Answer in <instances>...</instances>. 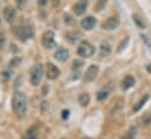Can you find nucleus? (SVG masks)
I'll list each match as a JSON object with an SVG mask.
<instances>
[{
    "mask_svg": "<svg viewBox=\"0 0 151 139\" xmlns=\"http://www.w3.org/2000/svg\"><path fill=\"white\" fill-rule=\"evenodd\" d=\"M12 107H13V111L14 113L22 118L25 115H26V110H27V100H26V96L22 94V92H15L13 95V98H12Z\"/></svg>",
    "mask_w": 151,
    "mask_h": 139,
    "instance_id": "nucleus-1",
    "label": "nucleus"
},
{
    "mask_svg": "<svg viewBox=\"0 0 151 139\" xmlns=\"http://www.w3.org/2000/svg\"><path fill=\"white\" fill-rule=\"evenodd\" d=\"M42 75H43V69H42V66L39 63V64H34L31 71H29V81L32 83V85L34 87H38L41 82V78H42Z\"/></svg>",
    "mask_w": 151,
    "mask_h": 139,
    "instance_id": "nucleus-2",
    "label": "nucleus"
},
{
    "mask_svg": "<svg viewBox=\"0 0 151 139\" xmlns=\"http://www.w3.org/2000/svg\"><path fill=\"white\" fill-rule=\"evenodd\" d=\"M94 53H95V48H94L89 42H87V41L81 42L80 46H78V48H77V54H78V56L84 57V59L93 56Z\"/></svg>",
    "mask_w": 151,
    "mask_h": 139,
    "instance_id": "nucleus-3",
    "label": "nucleus"
},
{
    "mask_svg": "<svg viewBox=\"0 0 151 139\" xmlns=\"http://www.w3.org/2000/svg\"><path fill=\"white\" fill-rule=\"evenodd\" d=\"M54 39H55V36H54V33H53L52 31H47V32H45L43 35H42V37H41L42 46H43L45 48H47V49H52V48H54V47L56 46Z\"/></svg>",
    "mask_w": 151,
    "mask_h": 139,
    "instance_id": "nucleus-4",
    "label": "nucleus"
},
{
    "mask_svg": "<svg viewBox=\"0 0 151 139\" xmlns=\"http://www.w3.org/2000/svg\"><path fill=\"white\" fill-rule=\"evenodd\" d=\"M17 35L22 41H26V40L33 39V36H34V29L32 27H29V26H22V27H19L17 29Z\"/></svg>",
    "mask_w": 151,
    "mask_h": 139,
    "instance_id": "nucleus-5",
    "label": "nucleus"
},
{
    "mask_svg": "<svg viewBox=\"0 0 151 139\" xmlns=\"http://www.w3.org/2000/svg\"><path fill=\"white\" fill-rule=\"evenodd\" d=\"M60 74H61V71H60V69L55 64H53L50 62H48L46 64V76H47V78H49V80H56L60 76Z\"/></svg>",
    "mask_w": 151,
    "mask_h": 139,
    "instance_id": "nucleus-6",
    "label": "nucleus"
},
{
    "mask_svg": "<svg viewBox=\"0 0 151 139\" xmlns=\"http://www.w3.org/2000/svg\"><path fill=\"white\" fill-rule=\"evenodd\" d=\"M99 74V66L96 64H91L90 67H88V69L86 70L84 72V82H93L96 76Z\"/></svg>",
    "mask_w": 151,
    "mask_h": 139,
    "instance_id": "nucleus-7",
    "label": "nucleus"
},
{
    "mask_svg": "<svg viewBox=\"0 0 151 139\" xmlns=\"http://www.w3.org/2000/svg\"><path fill=\"white\" fill-rule=\"evenodd\" d=\"M118 25H119V20L117 18H108L102 24V28L106 31H113V29L118 27Z\"/></svg>",
    "mask_w": 151,
    "mask_h": 139,
    "instance_id": "nucleus-8",
    "label": "nucleus"
},
{
    "mask_svg": "<svg viewBox=\"0 0 151 139\" xmlns=\"http://www.w3.org/2000/svg\"><path fill=\"white\" fill-rule=\"evenodd\" d=\"M95 25H96V19H95L94 16H87V18H84V19L81 21V26H82V28L86 29V31L93 29V28L95 27Z\"/></svg>",
    "mask_w": 151,
    "mask_h": 139,
    "instance_id": "nucleus-9",
    "label": "nucleus"
},
{
    "mask_svg": "<svg viewBox=\"0 0 151 139\" xmlns=\"http://www.w3.org/2000/svg\"><path fill=\"white\" fill-rule=\"evenodd\" d=\"M54 57L59 61V62H66L68 59H69V52L65 48H60L55 52L54 54Z\"/></svg>",
    "mask_w": 151,
    "mask_h": 139,
    "instance_id": "nucleus-10",
    "label": "nucleus"
},
{
    "mask_svg": "<svg viewBox=\"0 0 151 139\" xmlns=\"http://www.w3.org/2000/svg\"><path fill=\"white\" fill-rule=\"evenodd\" d=\"M2 14H4V19H5L7 22H12V21L15 19V9H14L13 7H11V6L5 7Z\"/></svg>",
    "mask_w": 151,
    "mask_h": 139,
    "instance_id": "nucleus-11",
    "label": "nucleus"
},
{
    "mask_svg": "<svg viewBox=\"0 0 151 139\" xmlns=\"http://www.w3.org/2000/svg\"><path fill=\"white\" fill-rule=\"evenodd\" d=\"M87 7H88V2L87 1H78L73 6V11H74V13L76 15H82L87 11Z\"/></svg>",
    "mask_w": 151,
    "mask_h": 139,
    "instance_id": "nucleus-12",
    "label": "nucleus"
},
{
    "mask_svg": "<svg viewBox=\"0 0 151 139\" xmlns=\"http://www.w3.org/2000/svg\"><path fill=\"white\" fill-rule=\"evenodd\" d=\"M134 85H135V78H134V76H130V75L125 76L124 80H123V82H122V89L123 90H128V89L132 88Z\"/></svg>",
    "mask_w": 151,
    "mask_h": 139,
    "instance_id": "nucleus-13",
    "label": "nucleus"
},
{
    "mask_svg": "<svg viewBox=\"0 0 151 139\" xmlns=\"http://www.w3.org/2000/svg\"><path fill=\"white\" fill-rule=\"evenodd\" d=\"M100 50H101V56H108L111 52V46L109 44V42L107 41H103L101 43V47H100Z\"/></svg>",
    "mask_w": 151,
    "mask_h": 139,
    "instance_id": "nucleus-14",
    "label": "nucleus"
},
{
    "mask_svg": "<svg viewBox=\"0 0 151 139\" xmlns=\"http://www.w3.org/2000/svg\"><path fill=\"white\" fill-rule=\"evenodd\" d=\"M78 103L81 106H87V105L90 103V96L87 94V92H83V94H81L80 96H78Z\"/></svg>",
    "mask_w": 151,
    "mask_h": 139,
    "instance_id": "nucleus-15",
    "label": "nucleus"
},
{
    "mask_svg": "<svg viewBox=\"0 0 151 139\" xmlns=\"http://www.w3.org/2000/svg\"><path fill=\"white\" fill-rule=\"evenodd\" d=\"M148 100H149V95L143 96V98H142V100H139L136 104L134 105V109H132V110H134V112H138V111L144 106V104L148 102Z\"/></svg>",
    "mask_w": 151,
    "mask_h": 139,
    "instance_id": "nucleus-16",
    "label": "nucleus"
},
{
    "mask_svg": "<svg viewBox=\"0 0 151 139\" xmlns=\"http://www.w3.org/2000/svg\"><path fill=\"white\" fill-rule=\"evenodd\" d=\"M132 19H134L135 24H136L139 28H145V24H144V21H143L137 14H134V15H132Z\"/></svg>",
    "mask_w": 151,
    "mask_h": 139,
    "instance_id": "nucleus-17",
    "label": "nucleus"
},
{
    "mask_svg": "<svg viewBox=\"0 0 151 139\" xmlns=\"http://www.w3.org/2000/svg\"><path fill=\"white\" fill-rule=\"evenodd\" d=\"M108 94H109L108 90H104V89L101 90V91H99V92H97V100H99V101H103V100H106V98L108 97Z\"/></svg>",
    "mask_w": 151,
    "mask_h": 139,
    "instance_id": "nucleus-18",
    "label": "nucleus"
},
{
    "mask_svg": "<svg viewBox=\"0 0 151 139\" xmlns=\"http://www.w3.org/2000/svg\"><path fill=\"white\" fill-rule=\"evenodd\" d=\"M81 35L78 34V33H70V34L67 35V39L70 41V42H75L78 40V37H80Z\"/></svg>",
    "mask_w": 151,
    "mask_h": 139,
    "instance_id": "nucleus-19",
    "label": "nucleus"
},
{
    "mask_svg": "<svg viewBox=\"0 0 151 139\" xmlns=\"http://www.w3.org/2000/svg\"><path fill=\"white\" fill-rule=\"evenodd\" d=\"M20 62H21V59H20V57H14V59L9 62V67L15 68V67H18V66L20 64Z\"/></svg>",
    "mask_w": 151,
    "mask_h": 139,
    "instance_id": "nucleus-20",
    "label": "nucleus"
},
{
    "mask_svg": "<svg viewBox=\"0 0 151 139\" xmlns=\"http://www.w3.org/2000/svg\"><path fill=\"white\" fill-rule=\"evenodd\" d=\"M65 22L67 25H73L74 24V18L72 15H69V14H66L65 15Z\"/></svg>",
    "mask_w": 151,
    "mask_h": 139,
    "instance_id": "nucleus-21",
    "label": "nucleus"
},
{
    "mask_svg": "<svg viewBox=\"0 0 151 139\" xmlns=\"http://www.w3.org/2000/svg\"><path fill=\"white\" fill-rule=\"evenodd\" d=\"M128 42H129V37H127V39L124 40V43H123V42L121 43V46L118 47V49H117V52H118V53H119V52H122V49H124V48H125V46L128 44Z\"/></svg>",
    "mask_w": 151,
    "mask_h": 139,
    "instance_id": "nucleus-22",
    "label": "nucleus"
},
{
    "mask_svg": "<svg viewBox=\"0 0 151 139\" xmlns=\"http://www.w3.org/2000/svg\"><path fill=\"white\" fill-rule=\"evenodd\" d=\"M81 66H83V62L78 61V60H75L74 63H73V69H78V68H81Z\"/></svg>",
    "mask_w": 151,
    "mask_h": 139,
    "instance_id": "nucleus-23",
    "label": "nucleus"
},
{
    "mask_svg": "<svg viewBox=\"0 0 151 139\" xmlns=\"http://www.w3.org/2000/svg\"><path fill=\"white\" fill-rule=\"evenodd\" d=\"M136 128H131L130 131H129V139H135V136H136Z\"/></svg>",
    "mask_w": 151,
    "mask_h": 139,
    "instance_id": "nucleus-24",
    "label": "nucleus"
},
{
    "mask_svg": "<svg viewBox=\"0 0 151 139\" xmlns=\"http://www.w3.org/2000/svg\"><path fill=\"white\" fill-rule=\"evenodd\" d=\"M141 37H142V40H143V41H144L147 44H149V46H150V48H151V41L149 40V37H148L147 35H144V34H141Z\"/></svg>",
    "mask_w": 151,
    "mask_h": 139,
    "instance_id": "nucleus-25",
    "label": "nucleus"
},
{
    "mask_svg": "<svg viewBox=\"0 0 151 139\" xmlns=\"http://www.w3.org/2000/svg\"><path fill=\"white\" fill-rule=\"evenodd\" d=\"M68 117H69V111L68 110H63L62 111V118L63 119H67Z\"/></svg>",
    "mask_w": 151,
    "mask_h": 139,
    "instance_id": "nucleus-26",
    "label": "nucleus"
},
{
    "mask_svg": "<svg viewBox=\"0 0 151 139\" xmlns=\"http://www.w3.org/2000/svg\"><path fill=\"white\" fill-rule=\"evenodd\" d=\"M25 139H37V135L33 133V132H31V133H28V136H27Z\"/></svg>",
    "mask_w": 151,
    "mask_h": 139,
    "instance_id": "nucleus-27",
    "label": "nucleus"
},
{
    "mask_svg": "<svg viewBox=\"0 0 151 139\" xmlns=\"http://www.w3.org/2000/svg\"><path fill=\"white\" fill-rule=\"evenodd\" d=\"M147 70H148V71H149V72L151 74V63H149V64L147 66Z\"/></svg>",
    "mask_w": 151,
    "mask_h": 139,
    "instance_id": "nucleus-28",
    "label": "nucleus"
},
{
    "mask_svg": "<svg viewBox=\"0 0 151 139\" xmlns=\"http://www.w3.org/2000/svg\"><path fill=\"white\" fill-rule=\"evenodd\" d=\"M40 4H41V5H45V4H46V0H41Z\"/></svg>",
    "mask_w": 151,
    "mask_h": 139,
    "instance_id": "nucleus-29",
    "label": "nucleus"
},
{
    "mask_svg": "<svg viewBox=\"0 0 151 139\" xmlns=\"http://www.w3.org/2000/svg\"><path fill=\"white\" fill-rule=\"evenodd\" d=\"M61 139H66V138H61Z\"/></svg>",
    "mask_w": 151,
    "mask_h": 139,
    "instance_id": "nucleus-30",
    "label": "nucleus"
}]
</instances>
